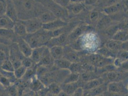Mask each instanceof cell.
I'll use <instances>...</instances> for the list:
<instances>
[{
	"instance_id": "obj_14",
	"label": "cell",
	"mask_w": 128,
	"mask_h": 96,
	"mask_svg": "<svg viewBox=\"0 0 128 96\" xmlns=\"http://www.w3.org/2000/svg\"><path fill=\"white\" fill-rule=\"evenodd\" d=\"M50 54L54 60L61 59L63 58L64 49L62 46H54L49 48Z\"/></svg>"
},
{
	"instance_id": "obj_34",
	"label": "cell",
	"mask_w": 128,
	"mask_h": 96,
	"mask_svg": "<svg viewBox=\"0 0 128 96\" xmlns=\"http://www.w3.org/2000/svg\"><path fill=\"white\" fill-rule=\"evenodd\" d=\"M42 85L43 83L40 80L38 79V78L34 77L31 83V86L33 91H38L42 89Z\"/></svg>"
},
{
	"instance_id": "obj_39",
	"label": "cell",
	"mask_w": 128,
	"mask_h": 96,
	"mask_svg": "<svg viewBox=\"0 0 128 96\" xmlns=\"http://www.w3.org/2000/svg\"><path fill=\"white\" fill-rule=\"evenodd\" d=\"M9 55L4 48H0V66L6 60L9 59Z\"/></svg>"
},
{
	"instance_id": "obj_10",
	"label": "cell",
	"mask_w": 128,
	"mask_h": 96,
	"mask_svg": "<svg viewBox=\"0 0 128 96\" xmlns=\"http://www.w3.org/2000/svg\"><path fill=\"white\" fill-rule=\"evenodd\" d=\"M46 48V46H42L32 49V54L30 57L34 64H37L40 62Z\"/></svg>"
},
{
	"instance_id": "obj_38",
	"label": "cell",
	"mask_w": 128,
	"mask_h": 96,
	"mask_svg": "<svg viewBox=\"0 0 128 96\" xmlns=\"http://www.w3.org/2000/svg\"><path fill=\"white\" fill-rule=\"evenodd\" d=\"M8 92L10 96H19V88L17 85H12L9 87Z\"/></svg>"
},
{
	"instance_id": "obj_33",
	"label": "cell",
	"mask_w": 128,
	"mask_h": 96,
	"mask_svg": "<svg viewBox=\"0 0 128 96\" xmlns=\"http://www.w3.org/2000/svg\"><path fill=\"white\" fill-rule=\"evenodd\" d=\"M117 58L119 59L122 63L128 60V51L120 50L118 52L117 54Z\"/></svg>"
},
{
	"instance_id": "obj_27",
	"label": "cell",
	"mask_w": 128,
	"mask_h": 96,
	"mask_svg": "<svg viewBox=\"0 0 128 96\" xmlns=\"http://www.w3.org/2000/svg\"><path fill=\"white\" fill-rule=\"evenodd\" d=\"M15 33L13 29L0 28V37L9 39L14 37Z\"/></svg>"
},
{
	"instance_id": "obj_30",
	"label": "cell",
	"mask_w": 128,
	"mask_h": 96,
	"mask_svg": "<svg viewBox=\"0 0 128 96\" xmlns=\"http://www.w3.org/2000/svg\"><path fill=\"white\" fill-rule=\"evenodd\" d=\"M26 68L22 65L16 68L14 71V74L16 79H20L22 78V77L24 76L26 72Z\"/></svg>"
},
{
	"instance_id": "obj_3",
	"label": "cell",
	"mask_w": 128,
	"mask_h": 96,
	"mask_svg": "<svg viewBox=\"0 0 128 96\" xmlns=\"http://www.w3.org/2000/svg\"><path fill=\"white\" fill-rule=\"evenodd\" d=\"M22 20L26 26L27 34L34 33L42 28L43 23L38 17Z\"/></svg>"
},
{
	"instance_id": "obj_9",
	"label": "cell",
	"mask_w": 128,
	"mask_h": 96,
	"mask_svg": "<svg viewBox=\"0 0 128 96\" xmlns=\"http://www.w3.org/2000/svg\"><path fill=\"white\" fill-rule=\"evenodd\" d=\"M68 34L64 33L58 37H52L47 43L46 46L48 48L52 47L54 46H62V44L67 41V37Z\"/></svg>"
},
{
	"instance_id": "obj_18",
	"label": "cell",
	"mask_w": 128,
	"mask_h": 96,
	"mask_svg": "<svg viewBox=\"0 0 128 96\" xmlns=\"http://www.w3.org/2000/svg\"><path fill=\"white\" fill-rule=\"evenodd\" d=\"M78 81L73 83H63L62 85L61 86V90L70 96L78 87H81L80 86Z\"/></svg>"
},
{
	"instance_id": "obj_51",
	"label": "cell",
	"mask_w": 128,
	"mask_h": 96,
	"mask_svg": "<svg viewBox=\"0 0 128 96\" xmlns=\"http://www.w3.org/2000/svg\"><path fill=\"white\" fill-rule=\"evenodd\" d=\"M34 94H32L30 92H26L22 94V96H34Z\"/></svg>"
},
{
	"instance_id": "obj_48",
	"label": "cell",
	"mask_w": 128,
	"mask_h": 96,
	"mask_svg": "<svg viewBox=\"0 0 128 96\" xmlns=\"http://www.w3.org/2000/svg\"><path fill=\"white\" fill-rule=\"evenodd\" d=\"M83 96H92L90 90H86L84 89Z\"/></svg>"
},
{
	"instance_id": "obj_23",
	"label": "cell",
	"mask_w": 128,
	"mask_h": 96,
	"mask_svg": "<svg viewBox=\"0 0 128 96\" xmlns=\"http://www.w3.org/2000/svg\"><path fill=\"white\" fill-rule=\"evenodd\" d=\"M120 6L118 4H117L105 7L103 8V12L106 15H112L118 13L120 11Z\"/></svg>"
},
{
	"instance_id": "obj_25",
	"label": "cell",
	"mask_w": 128,
	"mask_h": 96,
	"mask_svg": "<svg viewBox=\"0 0 128 96\" xmlns=\"http://www.w3.org/2000/svg\"><path fill=\"white\" fill-rule=\"evenodd\" d=\"M128 33L127 31L119 29L112 37V39L122 42L126 40Z\"/></svg>"
},
{
	"instance_id": "obj_53",
	"label": "cell",
	"mask_w": 128,
	"mask_h": 96,
	"mask_svg": "<svg viewBox=\"0 0 128 96\" xmlns=\"http://www.w3.org/2000/svg\"><path fill=\"white\" fill-rule=\"evenodd\" d=\"M0 96H7L5 94H1L0 95Z\"/></svg>"
},
{
	"instance_id": "obj_36",
	"label": "cell",
	"mask_w": 128,
	"mask_h": 96,
	"mask_svg": "<svg viewBox=\"0 0 128 96\" xmlns=\"http://www.w3.org/2000/svg\"><path fill=\"white\" fill-rule=\"evenodd\" d=\"M34 64L30 58V57H24L22 60V65L26 68L27 69L32 67Z\"/></svg>"
},
{
	"instance_id": "obj_1",
	"label": "cell",
	"mask_w": 128,
	"mask_h": 96,
	"mask_svg": "<svg viewBox=\"0 0 128 96\" xmlns=\"http://www.w3.org/2000/svg\"><path fill=\"white\" fill-rule=\"evenodd\" d=\"M52 37L51 32L43 29L32 34H27L24 38L33 49L46 46L48 41Z\"/></svg>"
},
{
	"instance_id": "obj_43",
	"label": "cell",
	"mask_w": 128,
	"mask_h": 96,
	"mask_svg": "<svg viewBox=\"0 0 128 96\" xmlns=\"http://www.w3.org/2000/svg\"><path fill=\"white\" fill-rule=\"evenodd\" d=\"M84 89L83 87H79L70 95V96H83Z\"/></svg>"
},
{
	"instance_id": "obj_5",
	"label": "cell",
	"mask_w": 128,
	"mask_h": 96,
	"mask_svg": "<svg viewBox=\"0 0 128 96\" xmlns=\"http://www.w3.org/2000/svg\"><path fill=\"white\" fill-rule=\"evenodd\" d=\"M68 25V23L66 21L60 18H56L53 21L46 24H43L42 28L46 31H53L60 28L66 27Z\"/></svg>"
},
{
	"instance_id": "obj_22",
	"label": "cell",
	"mask_w": 128,
	"mask_h": 96,
	"mask_svg": "<svg viewBox=\"0 0 128 96\" xmlns=\"http://www.w3.org/2000/svg\"><path fill=\"white\" fill-rule=\"evenodd\" d=\"M102 84V83L101 80L98 78H95L85 82L83 86V89L86 90H90Z\"/></svg>"
},
{
	"instance_id": "obj_20",
	"label": "cell",
	"mask_w": 128,
	"mask_h": 96,
	"mask_svg": "<svg viewBox=\"0 0 128 96\" xmlns=\"http://www.w3.org/2000/svg\"><path fill=\"white\" fill-rule=\"evenodd\" d=\"M122 85L118 82H110L107 85V90L109 93L119 94L122 90Z\"/></svg>"
},
{
	"instance_id": "obj_47",
	"label": "cell",
	"mask_w": 128,
	"mask_h": 96,
	"mask_svg": "<svg viewBox=\"0 0 128 96\" xmlns=\"http://www.w3.org/2000/svg\"><path fill=\"white\" fill-rule=\"evenodd\" d=\"M120 1V0H108V6L117 4Z\"/></svg>"
},
{
	"instance_id": "obj_13",
	"label": "cell",
	"mask_w": 128,
	"mask_h": 96,
	"mask_svg": "<svg viewBox=\"0 0 128 96\" xmlns=\"http://www.w3.org/2000/svg\"><path fill=\"white\" fill-rule=\"evenodd\" d=\"M85 5L84 3H71L66 8L68 11V14L72 13L74 15H78L85 9Z\"/></svg>"
},
{
	"instance_id": "obj_4",
	"label": "cell",
	"mask_w": 128,
	"mask_h": 96,
	"mask_svg": "<svg viewBox=\"0 0 128 96\" xmlns=\"http://www.w3.org/2000/svg\"><path fill=\"white\" fill-rule=\"evenodd\" d=\"M89 29V26L86 25H80L72 30V31L68 34L67 37L68 42H74L82 35L84 33Z\"/></svg>"
},
{
	"instance_id": "obj_17",
	"label": "cell",
	"mask_w": 128,
	"mask_h": 96,
	"mask_svg": "<svg viewBox=\"0 0 128 96\" xmlns=\"http://www.w3.org/2000/svg\"><path fill=\"white\" fill-rule=\"evenodd\" d=\"M22 9L26 12H31L35 9L37 2L36 0H18Z\"/></svg>"
},
{
	"instance_id": "obj_32",
	"label": "cell",
	"mask_w": 128,
	"mask_h": 96,
	"mask_svg": "<svg viewBox=\"0 0 128 96\" xmlns=\"http://www.w3.org/2000/svg\"><path fill=\"white\" fill-rule=\"evenodd\" d=\"M105 87V85L103 84H102L90 91L92 96H97L98 95L102 94L106 89Z\"/></svg>"
},
{
	"instance_id": "obj_19",
	"label": "cell",
	"mask_w": 128,
	"mask_h": 96,
	"mask_svg": "<svg viewBox=\"0 0 128 96\" xmlns=\"http://www.w3.org/2000/svg\"><path fill=\"white\" fill-rule=\"evenodd\" d=\"M71 63L67 60L66 59L62 58L61 59L54 60V66L58 69L68 70L70 68L71 64Z\"/></svg>"
},
{
	"instance_id": "obj_16",
	"label": "cell",
	"mask_w": 128,
	"mask_h": 96,
	"mask_svg": "<svg viewBox=\"0 0 128 96\" xmlns=\"http://www.w3.org/2000/svg\"><path fill=\"white\" fill-rule=\"evenodd\" d=\"M14 23L6 15L0 16V28L13 29Z\"/></svg>"
},
{
	"instance_id": "obj_8",
	"label": "cell",
	"mask_w": 128,
	"mask_h": 96,
	"mask_svg": "<svg viewBox=\"0 0 128 96\" xmlns=\"http://www.w3.org/2000/svg\"><path fill=\"white\" fill-rule=\"evenodd\" d=\"M64 58L66 59L71 63L80 62L79 55L73 49L68 47H64Z\"/></svg>"
},
{
	"instance_id": "obj_37",
	"label": "cell",
	"mask_w": 128,
	"mask_h": 96,
	"mask_svg": "<svg viewBox=\"0 0 128 96\" xmlns=\"http://www.w3.org/2000/svg\"><path fill=\"white\" fill-rule=\"evenodd\" d=\"M119 75L115 71H110L107 72L106 77L108 80L110 82H116V80L118 78Z\"/></svg>"
},
{
	"instance_id": "obj_11",
	"label": "cell",
	"mask_w": 128,
	"mask_h": 96,
	"mask_svg": "<svg viewBox=\"0 0 128 96\" xmlns=\"http://www.w3.org/2000/svg\"><path fill=\"white\" fill-rule=\"evenodd\" d=\"M54 60L50 54L49 48L46 47L40 62L37 64V66H49L52 64H54Z\"/></svg>"
},
{
	"instance_id": "obj_41",
	"label": "cell",
	"mask_w": 128,
	"mask_h": 96,
	"mask_svg": "<svg viewBox=\"0 0 128 96\" xmlns=\"http://www.w3.org/2000/svg\"><path fill=\"white\" fill-rule=\"evenodd\" d=\"M100 17V13L97 11L91 12L90 15V18L92 22H95L98 20Z\"/></svg>"
},
{
	"instance_id": "obj_52",
	"label": "cell",
	"mask_w": 128,
	"mask_h": 96,
	"mask_svg": "<svg viewBox=\"0 0 128 96\" xmlns=\"http://www.w3.org/2000/svg\"><path fill=\"white\" fill-rule=\"evenodd\" d=\"M46 96H58V95H54V94H52V93H50L49 92H48L46 94Z\"/></svg>"
},
{
	"instance_id": "obj_2",
	"label": "cell",
	"mask_w": 128,
	"mask_h": 96,
	"mask_svg": "<svg viewBox=\"0 0 128 96\" xmlns=\"http://www.w3.org/2000/svg\"><path fill=\"white\" fill-rule=\"evenodd\" d=\"M47 10L51 12L58 18L66 21L68 16V13L66 8L59 6L52 0H36Z\"/></svg>"
},
{
	"instance_id": "obj_42",
	"label": "cell",
	"mask_w": 128,
	"mask_h": 96,
	"mask_svg": "<svg viewBox=\"0 0 128 96\" xmlns=\"http://www.w3.org/2000/svg\"><path fill=\"white\" fill-rule=\"evenodd\" d=\"M54 2L61 6L63 7L66 8L70 3V0H52Z\"/></svg>"
},
{
	"instance_id": "obj_24",
	"label": "cell",
	"mask_w": 128,
	"mask_h": 96,
	"mask_svg": "<svg viewBox=\"0 0 128 96\" xmlns=\"http://www.w3.org/2000/svg\"><path fill=\"white\" fill-rule=\"evenodd\" d=\"M80 73L70 72V74L68 75L64 79L63 83L68 84L77 82L80 79Z\"/></svg>"
},
{
	"instance_id": "obj_44",
	"label": "cell",
	"mask_w": 128,
	"mask_h": 96,
	"mask_svg": "<svg viewBox=\"0 0 128 96\" xmlns=\"http://www.w3.org/2000/svg\"><path fill=\"white\" fill-rule=\"evenodd\" d=\"M98 0H85L84 4L86 6H92L96 4Z\"/></svg>"
},
{
	"instance_id": "obj_28",
	"label": "cell",
	"mask_w": 128,
	"mask_h": 96,
	"mask_svg": "<svg viewBox=\"0 0 128 96\" xmlns=\"http://www.w3.org/2000/svg\"><path fill=\"white\" fill-rule=\"evenodd\" d=\"M114 52H115L110 50V49H108L105 46L104 47L100 49L98 51L96 54L105 57L113 58V56H114Z\"/></svg>"
},
{
	"instance_id": "obj_21",
	"label": "cell",
	"mask_w": 128,
	"mask_h": 96,
	"mask_svg": "<svg viewBox=\"0 0 128 96\" xmlns=\"http://www.w3.org/2000/svg\"><path fill=\"white\" fill-rule=\"evenodd\" d=\"M122 43V42L112 39L107 41L105 44V47L112 51L115 52L117 51L118 52V51L121 50Z\"/></svg>"
},
{
	"instance_id": "obj_56",
	"label": "cell",
	"mask_w": 128,
	"mask_h": 96,
	"mask_svg": "<svg viewBox=\"0 0 128 96\" xmlns=\"http://www.w3.org/2000/svg\"><path fill=\"white\" fill-rule=\"evenodd\" d=\"M127 89H128V84H127Z\"/></svg>"
},
{
	"instance_id": "obj_12",
	"label": "cell",
	"mask_w": 128,
	"mask_h": 96,
	"mask_svg": "<svg viewBox=\"0 0 128 96\" xmlns=\"http://www.w3.org/2000/svg\"><path fill=\"white\" fill-rule=\"evenodd\" d=\"M13 30L15 34L20 37H24L27 34L26 26L22 20L20 19L14 23Z\"/></svg>"
},
{
	"instance_id": "obj_31",
	"label": "cell",
	"mask_w": 128,
	"mask_h": 96,
	"mask_svg": "<svg viewBox=\"0 0 128 96\" xmlns=\"http://www.w3.org/2000/svg\"><path fill=\"white\" fill-rule=\"evenodd\" d=\"M68 70L71 73H77L80 74V72L83 69L82 65L78 62L72 63Z\"/></svg>"
},
{
	"instance_id": "obj_55",
	"label": "cell",
	"mask_w": 128,
	"mask_h": 96,
	"mask_svg": "<svg viewBox=\"0 0 128 96\" xmlns=\"http://www.w3.org/2000/svg\"><path fill=\"white\" fill-rule=\"evenodd\" d=\"M103 96V94H100V95H97V96Z\"/></svg>"
},
{
	"instance_id": "obj_49",
	"label": "cell",
	"mask_w": 128,
	"mask_h": 96,
	"mask_svg": "<svg viewBox=\"0 0 128 96\" xmlns=\"http://www.w3.org/2000/svg\"><path fill=\"white\" fill-rule=\"evenodd\" d=\"M85 0H70V3H84Z\"/></svg>"
},
{
	"instance_id": "obj_15",
	"label": "cell",
	"mask_w": 128,
	"mask_h": 96,
	"mask_svg": "<svg viewBox=\"0 0 128 96\" xmlns=\"http://www.w3.org/2000/svg\"><path fill=\"white\" fill-rule=\"evenodd\" d=\"M38 18L40 20L43 24L53 21L58 18L52 13L47 10L41 13L39 15Z\"/></svg>"
},
{
	"instance_id": "obj_57",
	"label": "cell",
	"mask_w": 128,
	"mask_h": 96,
	"mask_svg": "<svg viewBox=\"0 0 128 96\" xmlns=\"http://www.w3.org/2000/svg\"><path fill=\"white\" fill-rule=\"evenodd\" d=\"M128 96V94H127V95H126V96Z\"/></svg>"
},
{
	"instance_id": "obj_7",
	"label": "cell",
	"mask_w": 128,
	"mask_h": 96,
	"mask_svg": "<svg viewBox=\"0 0 128 96\" xmlns=\"http://www.w3.org/2000/svg\"><path fill=\"white\" fill-rule=\"evenodd\" d=\"M17 44L19 50L24 57H30L31 56L32 48L24 38H18Z\"/></svg>"
},
{
	"instance_id": "obj_26",
	"label": "cell",
	"mask_w": 128,
	"mask_h": 96,
	"mask_svg": "<svg viewBox=\"0 0 128 96\" xmlns=\"http://www.w3.org/2000/svg\"><path fill=\"white\" fill-rule=\"evenodd\" d=\"M0 68L2 71L7 72L14 73V65L10 59H7L0 66Z\"/></svg>"
},
{
	"instance_id": "obj_29",
	"label": "cell",
	"mask_w": 128,
	"mask_h": 96,
	"mask_svg": "<svg viewBox=\"0 0 128 96\" xmlns=\"http://www.w3.org/2000/svg\"><path fill=\"white\" fill-rule=\"evenodd\" d=\"M48 90L53 94L58 95L62 90L61 86H59L56 82H52L48 85Z\"/></svg>"
},
{
	"instance_id": "obj_40",
	"label": "cell",
	"mask_w": 128,
	"mask_h": 96,
	"mask_svg": "<svg viewBox=\"0 0 128 96\" xmlns=\"http://www.w3.org/2000/svg\"><path fill=\"white\" fill-rule=\"evenodd\" d=\"M7 9L6 0H0V16L6 15Z\"/></svg>"
},
{
	"instance_id": "obj_50",
	"label": "cell",
	"mask_w": 128,
	"mask_h": 96,
	"mask_svg": "<svg viewBox=\"0 0 128 96\" xmlns=\"http://www.w3.org/2000/svg\"><path fill=\"white\" fill-rule=\"evenodd\" d=\"M58 96H70V95H69L68 94H66V93H65L64 92V91H61L60 93H59V94L58 95Z\"/></svg>"
},
{
	"instance_id": "obj_35",
	"label": "cell",
	"mask_w": 128,
	"mask_h": 96,
	"mask_svg": "<svg viewBox=\"0 0 128 96\" xmlns=\"http://www.w3.org/2000/svg\"><path fill=\"white\" fill-rule=\"evenodd\" d=\"M80 78L84 82H86L90 80L95 79L92 77V75L90 72L84 71L80 74Z\"/></svg>"
},
{
	"instance_id": "obj_6",
	"label": "cell",
	"mask_w": 128,
	"mask_h": 96,
	"mask_svg": "<svg viewBox=\"0 0 128 96\" xmlns=\"http://www.w3.org/2000/svg\"><path fill=\"white\" fill-rule=\"evenodd\" d=\"M6 1L7 9L6 15L13 21L16 22L19 20L16 4L13 0H6Z\"/></svg>"
},
{
	"instance_id": "obj_54",
	"label": "cell",
	"mask_w": 128,
	"mask_h": 96,
	"mask_svg": "<svg viewBox=\"0 0 128 96\" xmlns=\"http://www.w3.org/2000/svg\"><path fill=\"white\" fill-rule=\"evenodd\" d=\"M34 96H40L39 95H38V94H34Z\"/></svg>"
},
{
	"instance_id": "obj_45",
	"label": "cell",
	"mask_w": 128,
	"mask_h": 96,
	"mask_svg": "<svg viewBox=\"0 0 128 96\" xmlns=\"http://www.w3.org/2000/svg\"><path fill=\"white\" fill-rule=\"evenodd\" d=\"M121 50L128 51V40L122 42L121 45Z\"/></svg>"
},
{
	"instance_id": "obj_46",
	"label": "cell",
	"mask_w": 128,
	"mask_h": 96,
	"mask_svg": "<svg viewBox=\"0 0 128 96\" xmlns=\"http://www.w3.org/2000/svg\"><path fill=\"white\" fill-rule=\"evenodd\" d=\"M120 68L124 70L128 71V60L123 63Z\"/></svg>"
}]
</instances>
